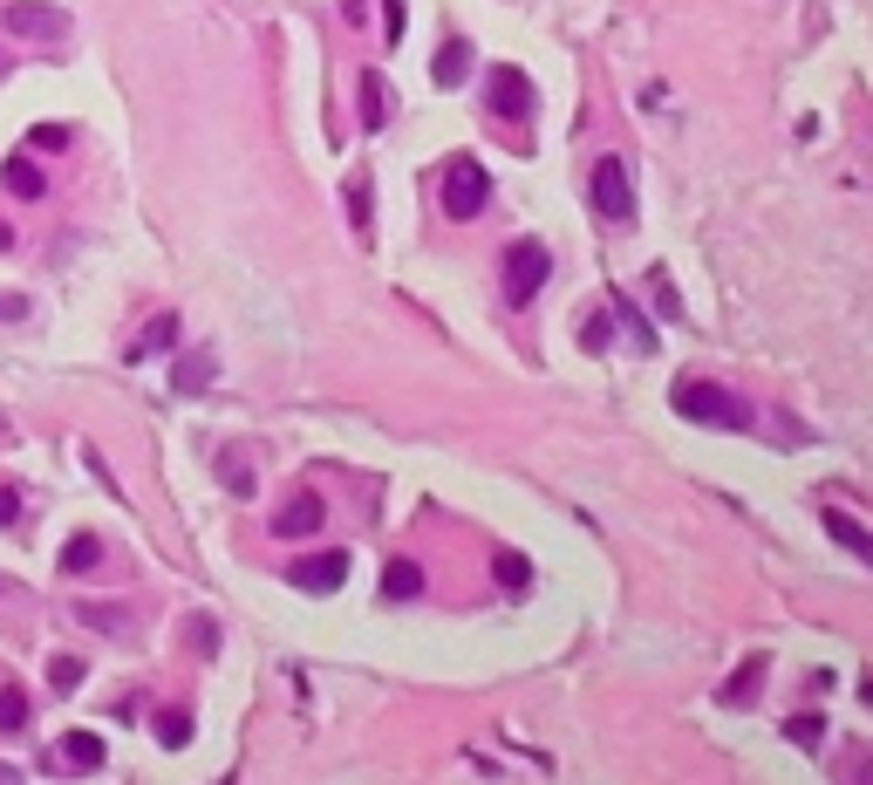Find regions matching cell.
<instances>
[{
  "label": "cell",
  "mask_w": 873,
  "mask_h": 785,
  "mask_svg": "<svg viewBox=\"0 0 873 785\" xmlns=\"http://www.w3.org/2000/svg\"><path fill=\"white\" fill-rule=\"evenodd\" d=\"M676 410H683L689 424H717V431H751V424H758L744 396L723 390V383H703V376H683V383H676Z\"/></svg>",
  "instance_id": "obj_1"
},
{
  "label": "cell",
  "mask_w": 873,
  "mask_h": 785,
  "mask_svg": "<svg viewBox=\"0 0 873 785\" xmlns=\"http://www.w3.org/2000/svg\"><path fill=\"white\" fill-rule=\"evenodd\" d=\"M546 274H553V253H546L539 239H519V246H505V301H512V308H526L532 294L546 287Z\"/></svg>",
  "instance_id": "obj_2"
},
{
  "label": "cell",
  "mask_w": 873,
  "mask_h": 785,
  "mask_svg": "<svg viewBox=\"0 0 873 785\" xmlns=\"http://www.w3.org/2000/svg\"><path fill=\"white\" fill-rule=\"evenodd\" d=\"M485 205H492L485 164H478V157H451V171H444V212H451V219H478Z\"/></svg>",
  "instance_id": "obj_3"
},
{
  "label": "cell",
  "mask_w": 873,
  "mask_h": 785,
  "mask_svg": "<svg viewBox=\"0 0 873 785\" xmlns=\"http://www.w3.org/2000/svg\"><path fill=\"white\" fill-rule=\"evenodd\" d=\"M587 192H594V212H601V219H614V226L635 219V185H628V164H621V157H601V164H594Z\"/></svg>",
  "instance_id": "obj_4"
},
{
  "label": "cell",
  "mask_w": 873,
  "mask_h": 785,
  "mask_svg": "<svg viewBox=\"0 0 873 785\" xmlns=\"http://www.w3.org/2000/svg\"><path fill=\"white\" fill-rule=\"evenodd\" d=\"M7 35L14 41H62L69 35V14L48 7V0H14L7 7Z\"/></svg>",
  "instance_id": "obj_5"
},
{
  "label": "cell",
  "mask_w": 873,
  "mask_h": 785,
  "mask_svg": "<svg viewBox=\"0 0 873 785\" xmlns=\"http://www.w3.org/2000/svg\"><path fill=\"white\" fill-rule=\"evenodd\" d=\"M287 581H294V588L301 594H335L348 581V553H307V560H294V567H287Z\"/></svg>",
  "instance_id": "obj_6"
},
{
  "label": "cell",
  "mask_w": 873,
  "mask_h": 785,
  "mask_svg": "<svg viewBox=\"0 0 873 785\" xmlns=\"http://www.w3.org/2000/svg\"><path fill=\"white\" fill-rule=\"evenodd\" d=\"M492 117H505V123H526L532 117V76L526 69H492Z\"/></svg>",
  "instance_id": "obj_7"
},
{
  "label": "cell",
  "mask_w": 873,
  "mask_h": 785,
  "mask_svg": "<svg viewBox=\"0 0 873 785\" xmlns=\"http://www.w3.org/2000/svg\"><path fill=\"white\" fill-rule=\"evenodd\" d=\"M273 533H280V540H307V533H321V499H314V492H294L287 506L273 512Z\"/></svg>",
  "instance_id": "obj_8"
},
{
  "label": "cell",
  "mask_w": 873,
  "mask_h": 785,
  "mask_svg": "<svg viewBox=\"0 0 873 785\" xmlns=\"http://www.w3.org/2000/svg\"><path fill=\"white\" fill-rule=\"evenodd\" d=\"M819 526H826V533H833L846 553H860V560L873 567V533L860 526V519H853V512H833V506H826V512H819Z\"/></svg>",
  "instance_id": "obj_9"
},
{
  "label": "cell",
  "mask_w": 873,
  "mask_h": 785,
  "mask_svg": "<svg viewBox=\"0 0 873 785\" xmlns=\"http://www.w3.org/2000/svg\"><path fill=\"white\" fill-rule=\"evenodd\" d=\"M171 349H178V314H151L144 335H137V349H130V362H151V355H171Z\"/></svg>",
  "instance_id": "obj_10"
},
{
  "label": "cell",
  "mask_w": 873,
  "mask_h": 785,
  "mask_svg": "<svg viewBox=\"0 0 873 785\" xmlns=\"http://www.w3.org/2000/svg\"><path fill=\"white\" fill-rule=\"evenodd\" d=\"M430 76H437V89H457V82L471 76V41L451 35L444 48H437V62H430Z\"/></svg>",
  "instance_id": "obj_11"
},
{
  "label": "cell",
  "mask_w": 873,
  "mask_h": 785,
  "mask_svg": "<svg viewBox=\"0 0 873 785\" xmlns=\"http://www.w3.org/2000/svg\"><path fill=\"white\" fill-rule=\"evenodd\" d=\"M0 178H7V192H14V198H48V178H41V164L28 151L7 157V171H0Z\"/></svg>",
  "instance_id": "obj_12"
},
{
  "label": "cell",
  "mask_w": 873,
  "mask_h": 785,
  "mask_svg": "<svg viewBox=\"0 0 873 785\" xmlns=\"http://www.w3.org/2000/svg\"><path fill=\"white\" fill-rule=\"evenodd\" d=\"M382 594H389V601H417L423 594V567L417 560H389V567H382Z\"/></svg>",
  "instance_id": "obj_13"
},
{
  "label": "cell",
  "mask_w": 873,
  "mask_h": 785,
  "mask_svg": "<svg viewBox=\"0 0 873 785\" xmlns=\"http://www.w3.org/2000/svg\"><path fill=\"white\" fill-rule=\"evenodd\" d=\"M55 765H82V772H96V765H103V738H96V731H69L62 751H55Z\"/></svg>",
  "instance_id": "obj_14"
},
{
  "label": "cell",
  "mask_w": 873,
  "mask_h": 785,
  "mask_svg": "<svg viewBox=\"0 0 873 785\" xmlns=\"http://www.w3.org/2000/svg\"><path fill=\"white\" fill-rule=\"evenodd\" d=\"M396 110V96H389V82L382 76H362V130H382Z\"/></svg>",
  "instance_id": "obj_15"
},
{
  "label": "cell",
  "mask_w": 873,
  "mask_h": 785,
  "mask_svg": "<svg viewBox=\"0 0 873 785\" xmlns=\"http://www.w3.org/2000/svg\"><path fill=\"white\" fill-rule=\"evenodd\" d=\"M96 560H103V540H96V533H76V540H69V547H62V574H96Z\"/></svg>",
  "instance_id": "obj_16"
},
{
  "label": "cell",
  "mask_w": 873,
  "mask_h": 785,
  "mask_svg": "<svg viewBox=\"0 0 873 785\" xmlns=\"http://www.w3.org/2000/svg\"><path fill=\"white\" fill-rule=\"evenodd\" d=\"M21 731H28V690L7 683L0 690V738H21Z\"/></svg>",
  "instance_id": "obj_17"
},
{
  "label": "cell",
  "mask_w": 873,
  "mask_h": 785,
  "mask_svg": "<svg viewBox=\"0 0 873 785\" xmlns=\"http://www.w3.org/2000/svg\"><path fill=\"white\" fill-rule=\"evenodd\" d=\"M157 745H164V751H185L191 745V710H157Z\"/></svg>",
  "instance_id": "obj_18"
},
{
  "label": "cell",
  "mask_w": 873,
  "mask_h": 785,
  "mask_svg": "<svg viewBox=\"0 0 873 785\" xmlns=\"http://www.w3.org/2000/svg\"><path fill=\"white\" fill-rule=\"evenodd\" d=\"M758 683H764V656H751V663L737 669V683H723V704H751Z\"/></svg>",
  "instance_id": "obj_19"
},
{
  "label": "cell",
  "mask_w": 873,
  "mask_h": 785,
  "mask_svg": "<svg viewBox=\"0 0 873 785\" xmlns=\"http://www.w3.org/2000/svg\"><path fill=\"white\" fill-rule=\"evenodd\" d=\"M348 219H355V233L369 239V226H376V212H369V178H362V171L348 178Z\"/></svg>",
  "instance_id": "obj_20"
},
{
  "label": "cell",
  "mask_w": 873,
  "mask_h": 785,
  "mask_svg": "<svg viewBox=\"0 0 873 785\" xmlns=\"http://www.w3.org/2000/svg\"><path fill=\"white\" fill-rule=\"evenodd\" d=\"M171 383H178V390H205V383H212V355H185V362H178V369H171Z\"/></svg>",
  "instance_id": "obj_21"
},
{
  "label": "cell",
  "mask_w": 873,
  "mask_h": 785,
  "mask_svg": "<svg viewBox=\"0 0 873 785\" xmlns=\"http://www.w3.org/2000/svg\"><path fill=\"white\" fill-rule=\"evenodd\" d=\"M785 738H792L798 751H819V745H826V717H792V724H785Z\"/></svg>",
  "instance_id": "obj_22"
},
{
  "label": "cell",
  "mask_w": 873,
  "mask_h": 785,
  "mask_svg": "<svg viewBox=\"0 0 873 785\" xmlns=\"http://www.w3.org/2000/svg\"><path fill=\"white\" fill-rule=\"evenodd\" d=\"M614 314L628 321V335H635V349H655V328H648V321H642V308H635L628 294H614Z\"/></svg>",
  "instance_id": "obj_23"
},
{
  "label": "cell",
  "mask_w": 873,
  "mask_h": 785,
  "mask_svg": "<svg viewBox=\"0 0 873 785\" xmlns=\"http://www.w3.org/2000/svg\"><path fill=\"white\" fill-rule=\"evenodd\" d=\"M492 567H498V581H505V588H526V581H532V560H526V553H498Z\"/></svg>",
  "instance_id": "obj_24"
},
{
  "label": "cell",
  "mask_w": 873,
  "mask_h": 785,
  "mask_svg": "<svg viewBox=\"0 0 873 785\" xmlns=\"http://www.w3.org/2000/svg\"><path fill=\"white\" fill-rule=\"evenodd\" d=\"M48 683H55L62 697H69V690L82 683V663H76V656H55V663H48Z\"/></svg>",
  "instance_id": "obj_25"
},
{
  "label": "cell",
  "mask_w": 873,
  "mask_h": 785,
  "mask_svg": "<svg viewBox=\"0 0 873 785\" xmlns=\"http://www.w3.org/2000/svg\"><path fill=\"white\" fill-rule=\"evenodd\" d=\"M580 342H587V349L601 355V349H608V342H614V321H608V314H587V328H580Z\"/></svg>",
  "instance_id": "obj_26"
},
{
  "label": "cell",
  "mask_w": 873,
  "mask_h": 785,
  "mask_svg": "<svg viewBox=\"0 0 873 785\" xmlns=\"http://www.w3.org/2000/svg\"><path fill=\"white\" fill-rule=\"evenodd\" d=\"M35 151H69V123H35Z\"/></svg>",
  "instance_id": "obj_27"
},
{
  "label": "cell",
  "mask_w": 873,
  "mask_h": 785,
  "mask_svg": "<svg viewBox=\"0 0 873 785\" xmlns=\"http://www.w3.org/2000/svg\"><path fill=\"white\" fill-rule=\"evenodd\" d=\"M191 642H198V656H212V649H219V628H212V615H191Z\"/></svg>",
  "instance_id": "obj_28"
},
{
  "label": "cell",
  "mask_w": 873,
  "mask_h": 785,
  "mask_svg": "<svg viewBox=\"0 0 873 785\" xmlns=\"http://www.w3.org/2000/svg\"><path fill=\"white\" fill-rule=\"evenodd\" d=\"M648 301H655L662 314H683V308H676V294H669V274H648Z\"/></svg>",
  "instance_id": "obj_29"
},
{
  "label": "cell",
  "mask_w": 873,
  "mask_h": 785,
  "mask_svg": "<svg viewBox=\"0 0 873 785\" xmlns=\"http://www.w3.org/2000/svg\"><path fill=\"white\" fill-rule=\"evenodd\" d=\"M82 622H96V628H123V608H110V601H96V608H82Z\"/></svg>",
  "instance_id": "obj_30"
},
{
  "label": "cell",
  "mask_w": 873,
  "mask_h": 785,
  "mask_svg": "<svg viewBox=\"0 0 873 785\" xmlns=\"http://www.w3.org/2000/svg\"><path fill=\"white\" fill-rule=\"evenodd\" d=\"M219 478H226V485H232V492H239V499L253 492V471H246V465H232V458H226V465H219Z\"/></svg>",
  "instance_id": "obj_31"
},
{
  "label": "cell",
  "mask_w": 873,
  "mask_h": 785,
  "mask_svg": "<svg viewBox=\"0 0 873 785\" xmlns=\"http://www.w3.org/2000/svg\"><path fill=\"white\" fill-rule=\"evenodd\" d=\"M382 14H389V21H382V35L403 41V0H382Z\"/></svg>",
  "instance_id": "obj_32"
},
{
  "label": "cell",
  "mask_w": 873,
  "mask_h": 785,
  "mask_svg": "<svg viewBox=\"0 0 873 785\" xmlns=\"http://www.w3.org/2000/svg\"><path fill=\"white\" fill-rule=\"evenodd\" d=\"M14 519H21V492H14V485H0V526H14Z\"/></svg>",
  "instance_id": "obj_33"
},
{
  "label": "cell",
  "mask_w": 873,
  "mask_h": 785,
  "mask_svg": "<svg viewBox=\"0 0 873 785\" xmlns=\"http://www.w3.org/2000/svg\"><path fill=\"white\" fill-rule=\"evenodd\" d=\"M28 314V301H14V294H0V321H21Z\"/></svg>",
  "instance_id": "obj_34"
},
{
  "label": "cell",
  "mask_w": 873,
  "mask_h": 785,
  "mask_svg": "<svg viewBox=\"0 0 873 785\" xmlns=\"http://www.w3.org/2000/svg\"><path fill=\"white\" fill-rule=\"evenodd\" d=\"M7 246H14V233H7V226H0V253H7Z\"/></svg>",
  "instance_id": "obj_35"
},
{
  "label": "cell",
  "mask_w": 873,
  "mask_h": 785,
  "mask_svg": "<svg viewBox=\"0 0 873 785\" xmlns=\"http://www.w3.org/2000/svg\"><path fill=\"white\" fill-rule=\"evenodd\" d=\"M860 697H867V704H873V676H867V683H860Z\"/></svg>",
  "instance_id": "obj_36"
},
{
  "label": "cell",
  "mask_w": 873,
  "mask_h": 785,
  "mask_svg": "<svg viewBox=\"0 0 873 785\" xmlns=\"http://www.w3.org/2000/svg\"><path fill=\"white\" fill-rule=\"evenodd\" d=\"M0 76H7V48H0Z\"/></svg>",
  "instance_id": "obj_37"
},
{
  "label": "cell",
  "mask_w": 873,
  "mask_h": 785,
  "mask_svg": "<svg viewBox=\"0 0 873 785\" xmlns=\"http://www.w3.org/2000/svg\"><path fill=\"white\" fill-rule=\"evenodd\" d=\"M0 594H7V581H0Z\"/></svg>",
  "instance_id": "obj_38"
}]
</instances>
